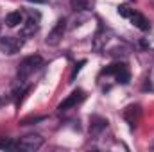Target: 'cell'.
Wrapping results in <instances>:
<instances>
[{"label":"cell","mask_w":154,"mask_h":152,"mask_svg":"<svg viewBox=\"0 0 154 152\" xmlns=\"http://www.w3.org/2000/svg\"><path fill=\"white\" fill-rule=\"evenodd\" d=\"M41 145H43V138H41L39 134H29V136H23V138L16 143V149L34 152V150H38Z\"/></svg>","instance_id":"5"},{"label":"cell","mask_w":154,"mask_h":152,"mask_svg":"<svg viewBox=\"0 0 154 152\" xmlns=\"http://www.w3.org/2000/svg\"><path fill=\"white\" fill-rule=\"evenodd\" d=\"M22 22H23V14H22L20 11H13V13H9V14L5 16L7 27H16V25H20Z\"/></svg>","instance_id":"10"},{"label":"cell","mask_w":154,"mask_h":152,"mask_svg":"<svg viewBox=\"0 0 154 152\" xmlns=\"http://www.w3.org/2000/svg\"><path fill=\"white\" fill-rule=\"evenodd\" d=\"M129 20L133 22V25L136 27V29H140V31H149L151 29V22L143 16V14H140V13H136V11H133V14L129 16Z\"/></svg>","instance_id":"9"},{"label":"cell","mask_w":154,"mask_h":152,"mask_svg":"<svg viewBox=\"0 0 154 152\" xmlns=\"http://www.w3.org/2000/svg\"><path fill=\"white\" fill-rule=\"evenodd\" d=\"M104 75H111L118 84H127L131 81V74H129V68L127 65L124 63H115V65H109L106 70H104Z\"/></svg>","instance_id":"2"},{"label":"cell","mask_w":154,"mask_h":152,"mask_svg":"<svg viewBox=\"0 0 154 152\" xmlns=\"http://www.w3.org/2000/svg\"><path fill=\"white\" fill-rule=\"evenodd\" d=\"M34 16H39L38 13L34 14L32 11L29 13V20L25 22V25L22 27V31H20V36L22 38H29V36H34L36 32H38V20H34Z\"/></svg>","instance_id":"8"},{"label":"cell","mask_w":154,"mask_h":152,"mask_svg":"<svg viewBox=\"0 0 154 152\" xmlns=\"http://www.w3.org/2000/svg\"><path fill=\"white\" fill-rule=\"evenodd\" d=\"M22 45H23L22 38H16V36H4V38H0V52H4V54H7V56H13V54H16V52L22 48Z\"/></svg>","instance_id":"3"},{"label":"cell","mask_w":154,"mask_h":152,"mask_svg":"<svg viewBox=\"0 0 154 152\" xmlns=\"http://www.w3.org/2000/svg\"><path fill=\"white\" fill-rule=\"evenodd\" d=\"M41 65H43V59H41L39 56H29V57H25V59L20 63V66H18V77L23 81L25 77L32 75L36 70H39Z\"/></svg>","instance_id":"1"},{"label":"cell","mask_w":154,"mask_h":152,"mask_svg":"<svg viewBox=\"0 0 154 152\" xmlns=\"http://www.w3.org/2000/svg\"><path fill=\"white\" fill-rule=\"evenodd\" d=\"M86 99V93L82 91V90H75L74 93H70L59 106H57V109L63 113V111H68V109H72V108H75V106H79L82 100Z\"/></svg>","instance_id":"6"},{"label":"cell","mask_w":154,"mask_h":152,"mask_svg":"<svg viewBox=\"0 0 154 152\" xmlns=\"http://www.w3.org/2000/svg\"><path fill=\"white\" fill-rule=\"evenodd\" d=\"M65 31H66V20L65 18H61V20H57L56 22V25L52 27V31L48 32V38L45 39V43L47 45H50V47H56L63 36H65Z\"/></svg>","instance_id":"4"},{"label":"cell","mask_w":154,"mask_h":152,"mask_svg":"<svg viewBox=\"0 0 154 152\" xmlns=\"http://www.w3.org/2000/svg\"><path fill=\"white\" fill-rule=\"evenodd\" d=\"M124 120L131 125V127H134L138 122H140V118H142V108L138 106V104H131V106H127L125 109H124Z\"/></svg>","instance_id":"7"},{"label":"cell","mask_w":154,"mask_h":152,"mask_svg":"<svg viewBox=\"0 0 154 152\" xmlns=\"http://www.w3.org/2000/svg\"><path fill=\"white\" fill-rule=\"evenodd\" d=\"M133 11H134V9H131L127 4H122V5H118V14H120V16H124V18H129V16L133 14Z\"/></svg>","instance_id":"12"},{"label":"cell","mask_w":154,"mask_h":152,"mask_svg":"<svg viewBox=\"0 0 154 152\" xmlns=\"http://www.w3.org/2000/svg\"><path fill=\"white\" fill-rule=\"evenodd\" d=\"M106 127H108V122H106V120H102V118H95L93 123H91V127H90V131H91V134H99V132L104 131Z\"/></svg>","instance_id":"11"},{"label":"cell","mask_w":154,"mask_h":152,"mask_svg":"<svg viewBox=\"0 0 154 152\" xmlns=\"http://www.w3.org/2000/svg\"><path fill=\"white\" fill-rule=\"evenodd\" d=\"M29 2H36V4H47V0H29Z\"/></svg>","instance_id":"13"}]
</instances>
